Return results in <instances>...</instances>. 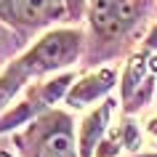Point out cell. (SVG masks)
<instances>
[{
	"mask_svg": "<svg viewBox=\"0 0 157 157\" xmlns=\"http://www.w3.org/2000/svg\"><path fill=\"white\" fill-rule=\"evenodd\" d=\"M141 75H144V56H136V59H131L128 72H125V83H123V96H125V99H131L133 91L139 88Z\"/></svg>",
	"mask_w": 157,
	"mask_h": 157,
	"instance_id": "7",
	"label": "cell"
},
{
	"mask_svg": "<svg viewBox=\"0 0 157 157\" xmlns=\"http://www.w3.org/2000/svg\"><path fill=\"white\" fill-rule=\"evenodd\" d=\"M0 157H8V155H0Z\"/></svg>",
	"mask_w": 157,
	"mask_h": 157,
	"instance_id": "14",
	"label": "cell"
},
{
	"mask_svg": "<svg viewBox=\"0 0 157 157\" xmlns=\"http://www.w3.org/2000/svg\"><path fill=\"white\" fill-rule=\"evenodd\" d=\"M35 104L32 101H24V104H19L11 115H6L3 120H0V131H11V128H16V125H21L24 120H29V117L35 115Z\"/></svg>",
	"mask_w": 157,
	"mask_h": 157,
	"instance_id": "8",
	"label": "cell"
},
{
	"mask_svg": "<svg viewBox=\"0 0 157 157\" xmlns=\"http://www.w3.org/2000/svg\"><path fill=\"white\" fill-rule=\"evenodd\" d=\"M149 157H157V155H149Z\"/></svg>",
	"mask_w": 157,
	"mask_h": 157,
	"instance_id": "15",
	"label": "cell"
},
{
	"mask_svg": "<svg viewBox=\"0 0 157 157\" xmlns=\"http://www.w3.org/2000/svg\"><path fill=\"white\" fill-rule=\"evenodd\" d=\"M112 80H115V72L112 69H99V72L83 77L80 83H75V88L69 91V104L72 107H85L88 101L99 99L101 93H107L112 88Z\"/></svg>",
	"mask_w": 157,
	"mask_h": 157,
	"instance_id": "5",
	"label": "cell"
},
{
	"mask_svg": "<svg viewBox=\"0 0 157 157\" xmlns=\"http://www.w3.org/2000/svg\"><path fill=\"white\" fill-rule=\"evenodd\" d=\"M19 85H21V77H19L13 69H8V72L0 77V109L8 104V99L13 96V93H16Z\"/></svg>",
	"mask_w": 157,
	"mask_h": 157,
	"instance_id": "9",
	"label": "cell"
},
{
	"mask_svg": "<svg viewBox=\"0 0 157 157\" xmlns=\"http://www.w3.org/2000/svg\"><path fill=\"white\" fill-rule=\"evenodd\" d=\"M147 45H149V48H157V27L152 29V32H149V40H147Z\"/></svg>",
	"mask_w": 157,
	"mask_h": 157,
	"instance_id": "13",
	"label": "cell"
},
{
	"mask_svg": "<svg viewBox=\"0 0 157 157\" xmlns=\"http://www.w3.org/2000/svg\"><path fill=\"white\" fill-rule=\"evenodd\" d=\"M77 45H80L77 32H69V29L51 32L19 61V67H13V72L24 80L27 75H43L48 69H56L77 53Z\"/></svg>",
	"mask_w": 157,
	"mask_h": 157,
	"instance_id": "1",
	"label": "cell"
},
{
	"mask_svg": "<svg viewBox=\"0 0 157 157\" xmlns=\"http://www.w3.org/2000/svg\"><path fill=\"white\" fill-rule=\"evenodd\" d=\"M32 133L35 157H75L72 131H69V120L64 115H51L40 120L32 128Z\"/></svg>",
	"mask_w": 157,
	"mask_h": 157,
	"instance_id": "2",
	"label": "cell"
},
{
	"mask_svg": "<svg viewBox=\"0 0 157 157\" xmlns=\"http://www.w3.org/2000/svg\"><path fill=\"white\" fill-rule=\"evenodd\" d=\"M69 80H72V77H67V75H64V77H56V80H51V83L43 88V101H45V104H53V101L61 96V91L67 88Z\"/></svg>",
	"mask_w": 157,
	"mask_h": 157,
	"instance_id": "10",
	"label": "cell"
},
{
	"mask_svg": "<svg viewBox=\"0 0 157 157\" xmlns=\"http://www.w3.org/2000/svg\"><path fill=\"white\" fill-rule=\"evenodd\" d=\"M61 0H0V16L32 27L61 16Z\"/></svg>",
	"mask_w": 157,
	"mask_h": 157,
	"instance_id": "3",
	"label": "cell"
},
{
	"mask_svg": "<svg viewBox=\"0 0 157 157\" xmlns=\"http://www.w3.org/2000/svg\"><path fill=\"white\" fill-rule=\"evenodd\" d=\"M147 133H149V139H157V115H155V117H149V123H147Z\"/></svg>",
	"mask_w": 157,
	"mask_h": 157,
	"instance_id": "12",
	"label": "cell"
},
{
	"mask_svg": "<svg viewBox=\"0 0 157 157\" xmlns=\"http://www.w3.org/2000/svg\"><path fill=\"white\" fill-rule=\"evenodd\" d=\"M125 147L139 149V133H136V125L133 123H125Z\"/></svg>",
	"mask_w": 157,
	"mask_h": 157,
	"instance_id": "11",
	"label": "cell"
},
{
	"mask_svg": "<svg viewBox=\"0 0 157 157\" xmlns=\"http://www.w3.org/2000/svg\"><path fill=\"white\" fill-rule=\"evenodd\" d=\"M136 3L133 0H93V27L104 35H120L133 24Z\"/></svg>",
	"mask_w": 157,
	"mask_h": 157,
	"instance_id": "4",
	"label": "cell"
},
{
	"mask_svg": "<svg viewBox=\"0 0 157 157\" xmlns=\"http://www.w3.org/2000/svg\"><path fill=\"white\" fill-rule=\"evenodd\" d=\"M112 104H115V101H104L96 112H91V115L85 117L83 128H80V152H83V157L93 155L96 141L101 139V133L107 128V117H109V112H112Z\"/></svg>",
	"mask_w": 157,
	"mask_h": 157,
	"instance_id": "6",
	"label": "cell"
}]
</instances>
